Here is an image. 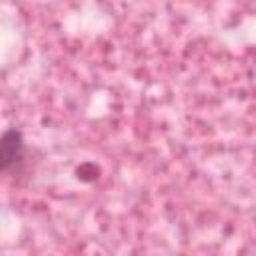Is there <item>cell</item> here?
Here are the masks:
<instances>
[{"label": "cell", "instance_id": "cell-1", "mask_svg": "<svg viewBox=\"0 0 256 256\" xmlns=\"http://www.w3.org/2000/svg\"><path fill=\"white\" fill-rule=\"evenodd\" d=\"M24 160V140L18 130H8L0 142V166L4 172L16 170Z\"/></svg>", "mask_w": 256, "mask_h": 256}]
</instances>
